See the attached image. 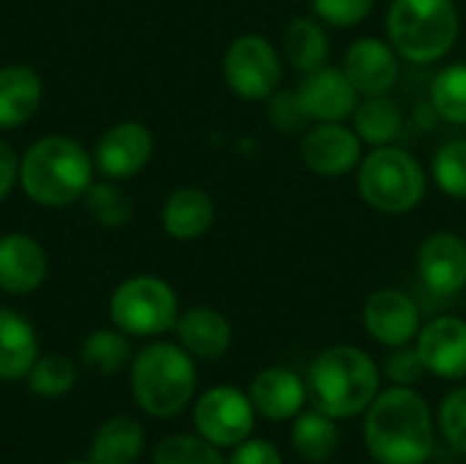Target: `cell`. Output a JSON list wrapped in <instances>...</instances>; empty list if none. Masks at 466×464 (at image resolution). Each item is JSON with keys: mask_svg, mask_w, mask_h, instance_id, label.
<instances>
[{"mask_svg": "<svg viewBox=\"0 0 466 464\" xmlns=\"http://www.w3.org/2000/svg\"><path fill=\"white\" fill-rule=\"evenodd\" d=\"M415 347L429 375L451 383L466 380V320L456 314L429 320L420 328Z\"/></svg>", "mask_w": 466, "mask_h": 464, "instance_id": "2e32d148", "label": "cell"}, {"mask_svg": "<svg viewBox=\"0 0 466 464\" xmlns=\"http://www.w3.org/2000/svg\"><path fill=\"white\" fill-rule=\"evenodd\" d=\"M109 317L128 336H161L180 317L177 293L161 276H128L109 298Z\"/></svg>", "mask_w": 466, "mask_h": 464, "instance_id": "52a82bcc", "label": "cell"}, {"mask_svg": "<svg viewBox=\"0 0 466 464\" xmlns=\"http://www.w3.org/2000/svg\"><path fill=\"white\" fill-rule=\"evenodd\" d=\"M265 118L281 134H303L311 126V118L298 96V88H279L265 98Z\"/></svg>", "mask_w": 466, "mask_h": 464, "instance_id": "d6a6232c", "label": "cell"}, {"mask_svg": "<svg viewBox=\"0 0 466 464\" xmlns=\"http://www.w3.org/2000/svg\"><path fill=\"white\" fill-rule=\"evenodd\" d=\"M461 33L456 0H390L385 38L407 63L431 66L445 60Z\"/></svg>", "mask_w": 466, "mask_h": 464, "instance_id": "277c9868", "label": "cell"}, {"mask_svg": "<svg viewBox=\"0 0 466 464\" xmlns=\"http://www.w3.org/2000/svg\"><path fill=\"white\" fill-rule=\"evenodd\" d=\"M418 276L420 282L442 298L466 290V241L451 230H437L426 235L418 246Z\"/></svg>", "mask_w": 466, "mask_h": 464, "instance_id": "5bb4252c", "label": "cell"}, {"mask_svg": "<svg viewBox=\"0 0 466 464\" xmlns=\"http://www.w3.org/2000/svg\"><path fill=\"white\" fill-rule=\"evenodd\" d=\"M79 358L96 375H117L131 358L128 334H123L120 328H98L82 342Z\"/></svg>", "mask_w": 466, "mask_h": 464, "instance_id": "83f0119b", "label": "cell"}, {"mask_svg": "<svg viewBox=\"0 0 466 464\" xmlns=\"http://www.w3.org/2000/svg\"><path fill=\"white\" fill-rule=\"evenodd\" d=\"M156 139L153 131L139 120H120L109 126L93 150L96 172H101L109 180H131L137 178L153 159Z\"/></svg>", "mask_w": 466, "mask_h": 464, "instance_id": "8fae6325", "label": "cell"}, {"mask_svg": "<svg viewBox=\"0 0 466 464\" xmlns=\"http://www.w3.org/2000/svg\"><path fill=\"white\" fill-rule=\"evenodd\" d=\"M429 101L445 123L466 129V60L448 63L434 74Z\"/></svg>", "mask_w": 466, "mask_h": 464, "instance_id": "4316f807", "label": "cell"}, {"mask_svg": "<svg viewBox=\"0 0 466 464\" xmlns=\"http://www.w3.org/2000/svg\"><path fill=\"white\" fill-rule=\"evenodd\" d=\"M464 293H466V290H464Z\"/></svg>", "mask_w": 466, "mask_h": 464, "instance_id": "ab89813d", "label": "cell"}, {"mask_svg": "<svg viewBox=\"0 0 466 464\" xmlns=\"http://www.w3.org/2000/svg\"><path fill=\"white\" fill-rule=\"evenodd\" d=\"M177 345L199 361H218L232 347V325L213 306H191L175 323Z\"/></svg>", "mask_w": 466, "mask_h": 464, "instance_id": "d6986e66", "label": "cell"}, {"mask_svg": "<svg viewBox=\"0 0 466 464\" xmlns=\"http://www.w3.org/2000/svg\"><path fill=\"white\" fill-rule=\"evenodd\" d=\"M309 399L325 416L344 421L369 410L380 394L377 361L355 345L325 347L306 375Z\"/></svg>", "mask_w": 466, "mask_h": 464, "instance_id": "3957f363", "label": "cell"}, {"mask_svg": "<svg viewBox=\"0 0 466 464\" xmlns=\"http://www.w3.org/2000/svg\"><path fill=\"white\" fill-rule=\"evenodd\" d=\"M298 96L311 123H347L360 101V93L350 82L341 66L325 63L298 82Z\"/></svg>", "mask_w": 466, "mask_h": 464, "instance_id": "9a60e30c", "label": "cell"}, {"mask_svg": "<svg viewBox=\"0 0 466 464\" xmlns=\"http://www.w3.org/2000/svg\"><path fill=\"white\" fill-rule=\"evenodd\" d=\"M431 180L445 197L466 202V137L445 139L437 148L431 159Z\"/></svg>", "mask_w": 466, "mask_h": 464, "instance_id": "f546056e", "label": "cell"}, {"mask_svg": "<svg viewBox=\"0 0 466 464\" xmlns=\"http://www.w3.org/2000/svg\"><path fill=\"white\" fill-rule=\"evenodd\" d=\"M355 134L369 148L396 145L401 129H404V112L401 104L388 96H360L352 118H350Z\"/></svg>", "mask_w": 466, "mask_h": 464, "instance_id": "cb8c5ba5", "label": "cell"}, {"mask_svg": "<svg viewBox=\"0 0 466 464\" xmlns=\"http://www.w3.org/2000/svg\"><path fill=\"white\" fill-rule=\"evenodd\" d=\"M153 464H227V459L199 435H172L156 446Z\"/></svg>", "mask_w": 466, "mask_h": 464, "instance_id": "1f68e13d", "label": "cell"}, {"mask_svg": "<svg viewBox=\"0 0 466 464\" xmlns=\"http://www.w3.org/2000/svg\"><path fill=\"white\" fill-rule=\"evenodd\" d=\"M38 361V336L25 314L0 306V380L14 383L27 377Z\"/></svg>", "mask_w": 466, "mask_h": 464, "instance_id": "603a6c76", "label": "cell"}, {"mask_svg": "<svg viewBox=\"0 0 466 464\" xmlns=\"http://www.w3.org/2000/svg\"><path fill=\"white\" fill-rule=\"evenodd\" d=\"M281 57L289 68H295L300 77L325 66L330 57V36L328 25L319 22L314 14L292 16L281 33Z\"/></svg>", "mask_w": 466, "mask_h": 464, "instance_id": "7402d4cb", "label": "cell"}, {"mask_svg": "<svg viewBox=\"0 0 466 464\" xmlns=\"http://www.w3.org/2000/svg\"><path fill=\"white\" fill-rule=\"evenodd\" d=\"M366 451L377 464H426L434 451V418L423 394L393 386L377 394L363 421Z\"/></svg>", "mask_w": 466, "mask_h": 464, "instance_id": "6da1fadb", "label": "cell"}, {"mask_svg": "<svg viewBox=\"0 0 466 464\" xmlns=\"http://www.w3.org/2000/svg\"><path fill=\"white\" fill-rule=\"evenodd\" d=\"M25 380L35 397L57 399V397H66L76 386V364L57 353L38 356V361L33 364V369L27 372Z\"/></svg>", "mask_w": 466, "mask_h": 464, "instance_id": "4dcf8cb0", "label": "cell"}, {"mask_svg": "<svg viewBox=\"0 0 466 464\" xmlns=\"http://www.w3.org/2000/svg\"><path fill=\"white\" fill-rule=\"evenodd\" d=\"M289 440H292V449L298 451V457H303L306 462H328L339 449L336 418L325 416L317 407L314 410H300L295 416V427H292Z\"/></svg>", "mask_w": 466, "mask_h": 464, "instance_id": "484cf974", "label": "cell"}, {"mask_svg": "<svg viewBox=\"0 0 466 464\" xmlns=\"http://www.w3.org/2000/svg\"><path fill=\"white\" fill-rule=\"evenodd\" d=\"M44 101L41 74L25 63L0 68V129H19L38 112Z\"/></svg>", "mask_w": 466, "mask_h": 464, "instance_id": "44dd1931", "label": "cell"}, {"mask_svg": "<svg viewBox=\"0 0 466 464\" xmlns=\"http://www.w3.org/2000/svg\"><path fill=\"white\" fill-rule=\"evenodd\" d=\"M131 391L147 416H180L197 391L194 356L175 342H150L131 361Z\"/></svg>", "mask_w": 466, "mask_h": 464, "instance_id": "5b68a950", "label": "cell"}, {"mask_svg": "<svg viewBox=\"0 0 466 464\" xmlns=\"http://www.w3.org/2000/svg\"><path fill=\"white\" fill-rule=\"evenodd\" d=\"M216 224V202L199 186L175 189L161 205V230L175 241H197Z\"/></svg>", "mask_w": 466, "mask_h": 464, "instance_id": "ffe728a7", "label": "cell"}, {"mask_svg": "<svg viewBox=\"0 0 466 464\" xmlns=\"http://www.w3.org/2000/svg\"><path fill=\"white\" fill-rule=\"evenodd\" d=\"M257 410L251 397L235 386H213L194 405L197 435L216 449H235L254 432Z\"/></svg>", "mask_w": 466, "mask_h": 464, "instance_id": "9c48e42d", "label": "cell"}, {"mask_svg": "<svg viewBox=\"0 0 466 464\" xmlns=\"http://www.w3.org/2000/svg\"><path fill=\"white\" fill-rule=\"evenodd\" d=\"M355 172L360 200L382 216H404L418 211L429 191L423 164L401 145L371 148Z\"/></svg>", "mask_w": 466, "mask_h": 464, "instance_id": "8992f818", "label": "cell"}, {"mask_svg": "<svg viewBox=\"0 0 466 464\" xmlns=\"http://www.w3.org/2000/svg\"><path fill=\"white\" fill-rule=\"evenodd\" d=\"M363 325L366 334L382 347H404L412 345L423 328L420 306L404 290L380 287L363 304Z\"/></svg>", "mask_w": 466, "mask_h": 464, "instance_id": "7c38bea8", "label": "cell"}, {"mask_svg": "<svg viewBox=\"0 0 466 464\" xmlns=\"http://www.w3.org/2000/svg\"><path fill=\"white\" fill-rule=\"evenodd\" d=\"M85 211L93 216L96 224L109 227V230H120L131 222L134 216V202L131 197L120 189V180H93L90 189L82 197Z\"/></svg>", "mask_w": 466, "mask_h": 464, "instance_id": "f1b7e54d", "label": "cell"}, {"mask_svg": "<svg viewBox=\"0 0 466 464\" xmlns=\"http://www.w3.org/2000/svg\"><path fill=\"white\" fill-rule=\"evenodd\" d=\"M49 271L46 249L27 232L0 235V290L8 295L35 293Z\"/></svg>", "mask_w": 466, "mask_h": 464, "instance_id": "e0dca14e", "label": "cell"}, {"mask_svg": "<svg viewBox=\"0 0 466 464\" xmlns=\"http://www.w3.org/2000/svg\"><path fill=\"white\" fill-rule=\"evenodd\" d=\"M93 153L66 134H46L19 156V189L41 208H68L93 183Z\"/></svg>", "mask_w": 466, "mask_h": 464, "instance_id": "7a4b0ae2", "label": "cell"}, {"mask_svg": "<svg viewBox=\"0 0 466 464\" xmlns=\"http://www.w3.org/2000/svg\"><path fill=\"white\" fill-rule=\"evenodd\" d=\"M377 0H311V14L336 30H350L366 22Z\"/></svg>", "mask_w": 466, "mask_h": 464, "instance_id": "836d02e7", "label": "cell"}, {"mask_svg": "<svg viewBox=\"0 0 466 464\" xmlns=\"http://www.w3.org/2000/svg\"><path fill=\"white\" fill-rule=\"evenodd\" d=\"M227 464H284L281 451L268 440H243L232 449Z\"/></svg>", "mask_w": 466, "mask_h": 464, "instance_id": "8d00e7d4", "label": "cell"}, {"mask_svg": "<svg viewBox=\"0 0 466 464\" xmlns=\"http://www.w3.org/2000/svg\"><path fill=\"white\" fill-rule=\"evenodd\" d=\"M437 421H440V432L451 443V449L466 457V386L453 388L442 397Z\"/></svg>", "mask_w": 466, "mask_h": 464, "instance_id": "e575fe53", "label": "cell"}, {"mask_svg": "<svg viewBox=\"0 0 466 464\" xmlns=\"http://www.w3.org/2000/svg\"><path fill=\"white\" fill-rule=\"evenodd\" d=\"M300 161L319 178H344L363 161V142L347 123H311L300 134Z\"/></svg>", "mask_w": 466, "mask_h": 464, "instance_id": "30bf717a", "label": "cell"}, {"mask_svg": "<svg viewBox=\"0 0 466 464\" xmlns=\"http://www.w3.org/2000/svg\"><path fill=\"white\" fill-rule=\"evenodd\" d=\"M281 49L262 33H243L229 41L221 57L227 88L243 101H265L284 79Z\"/></svg>", "mask_w": 466, "mask_h": 464, "instance_id": "ba28073f", "label": "cell"}, {"mask_svg": "<svg viewBox=\"0 0 466 464\" xmlns=\"http://www.w3.org/2000/svg\"><path fill=\"white\" fill-rule=\"evenodd\" d=\"M385 375L393 386H418L426 375L418 347H393V353L385 358Z\"/></svg>", "mask_w": 466, "mask_h": 464, "instance_id": "d590c367", "label": "cell"}, {"mask_svg": "<svg viewBox=\"0 0 466 464\" xmlns=\"http://www.w3.org/2000/svg\"><path fill=\"white\" fill-rule=\"evenodd\" d=\"M19 186V153L0 139V202Z\"/></svg>", "mask_w": 466, "mask_h": 464, "instance_id": "74e56055", "label": "cell"}, {"mask_svg": "<svg viewBox=\"0 0 466 464\" xmlns=\"http://www.w3.org/2000/svg\"><path fill=\"white\" fill-rule=\"evenodd\" d=\"M68 464H93V462H68Z\"/></svg>", "mask_w": 466, "mask_h": 464, "instance_id": "f35d334b", "label": "cell"}, {"mask_svg": "<svg viewBox=\"0 0 466 464\" xmlns=\"http://www.w3.org/2000/svg\"><path fill=\"white\" fill-rule=\"evenodd\" d=\"M145 451V429L131 416L104 421L90 446L93 464H134Z\"/></svg>", "mask_w": 466, "mask_h": 464, "instance_id": "d4e9b609", "label": "cell"}, {"mask_svg": "<svg viewBox=\"0 0 466 464\" xmlns=\"http://www.w3.org/2000/svg\"><path fill=\"white\" fill-rule=\"evenodd\" d=\"M251 405L257 416L268 421H289L295 418L306 402H309V388L300 375H295L287 366H268L254 375L248 386Z\"/></svg>", "mask_w": 466, "mask_h": 464, "instance_id": "ac0fdd59", "label": "cell"}, {"mask_svg": "<svg viewBox=\"0 0 466 464\" xmlns=\"http://www.w3.org/2000/svg\"><path fill=\"white\" fill-rule=\"evenodd\" d=\"M341 68L360 96H388L401 79V55L388 38L360 36L347 46Z\"/></svg>", "mask_w": 466, "mask_h": 464, "instance_id": "4fadbf2b", "label": "cell"}]
</instances>
